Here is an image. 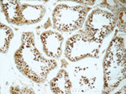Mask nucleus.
<instances>
[{
	"label": "nucleus",
	"mask_w": 126,
	"mask_h": 94,
	"mask_svg": "<svg viewBox=\"0 0 126 94\" xmlns=\"http://www.w3.org/2000/svg\"><path fill=\"white\" fill-rule=\"evenodd\" d=\"M116 18V24L124 33H125V7L122 6L114 14Z\"/></svg>",
	"instance_id": "11"
},
{
	"label": "nucleus",
	"mask_w": 126,
	"mask_h": 94,
	"mask_svg": "<svg viewBox=\"0 0 126 94\" xmlns=\"http://www.w3.org/2000/svg\"><path fill=\"white\" fill-rule=\"evenodd\" d=\"M15 61L18 70L37 83L44 82L48 73L57 66L55 61L46 60L40 54L31 32L23 34L21 46L15 53Z\"/></svg>",
	"instance_id": "1"
},
{
	"label": "nucleus",
	"mask_w": 126,
	"mask_h": 94,
	"mask_svg": "<svg viewBox=\"0 0 126 94\" xmlns=\"http://www.w3.org/2000/svg\"><path fill=\"white\" fill-rule=\"evenodd\" d=\"M88 9L85 6L60 4L53 12L54 29L63 32H72L82 28Z\"/></svg>",
	"instance_id": "3"
},
{
	"label": "nucleus",
	"mask_w": 126,
	"mask_h": 94,
	"mask_svg": "<svg viewBox=\"0 0 126 94\" xmlns=\"http://www.w3.org/2000/svg\"><path fill=\"white\" fill-rule=\"evenodd\" d=\"M50 87L53 93H71L72 82L69 78L68 73L64 69H61L56 77L50 81Z\"/></svg>",
	"instance_id": "8"
},
{
	"label": "nucleus",
	"mask_w": 126,
	"mask_h": 94,
	"mask_svg": "<svg viewBox=\"0 0 126 94\" xmlns=\"http://www.w3.org/2000/svg\"><path fill=\"white\" fill-rule=\"evenodd\" d=\"M46 14V9L42 5H30L24 3L20 9V22L22 24H32L40 22Z\"/></svg>",
	"instance_id": "7"
},
{
	"label": "nucleus",
	"mask_w": 126,
	"mask_h": 94,
	"mask_svg": "<svg viewBox=\"0 0 126 94\" xmlns=\"http://www.w3.org/2000/svg\"><path fill=\"white\" fill-rule=\"evenodd\" d=\"M116 18L112 13L101 9H97L89 14L85 23V34L94 41L103 40L114 30Z\"/></svg>",
	"instance_id": "4"
},
{
	"label": "nucleus",
	"mask_w": 126,
	"mask_h": 94,
	"mask_svg": "<svg viewBox=\"0 0 126 94\" xmlns=\"http://www.w3.org/2000/svg\"><path fill=\"white\" fill-rule=\"evenodd\" d=\"M40 40L43 45L44 51L48 56L59 58L62 56V44L64 40L62 34L49 30L42 33Z\"/></svg>",
	"instance_id": "6"
},
{
	"label": "nucleus",
	"mask_w": 126,
	"mask_h": 94,
	"mask_svg": "<svg viewBox=\"0 0 126 94\" xmlns=\"http://www.w3.org/2000/svg\"><path fill=\"white\" fill-rule=\"evenodd\" d=\"M78 3H82V4H88V5H93L95 3L94 1H77Z\"/></svg>",
	"instance_id": "12"
},
{
	"label": "nucleus",
	"mask_w": 126,
	"mask_h": 94,
	"mask_svg": "<svg viewBox=\"0 0 126 94\" xmlns=\"http://www.w3.org/2000/svg\"><path fill=\"white\" fill-rule=\"evenodd\" d=\"M22 4L19 1H2V12L4 14L8 22L16 25H21L20 9Z\"/></svg>",
	"instance_id": "9"
},
{
	"label": "nucleus",
	"mask_w": 126,
	"mask_h": 94,
	"mask_svg": "<svg viewBox=\"0 0 126 94\" xmlns=\"http://www.w3.org/2000/svg\"><path fill=\"white\" fill-rule=\"evenodd\" d=\"M102 43L88 39L85 33L75 34L66 42L65 56L71 61H78L86 57L97 58Z\"/></svg>",
	"instance_id": "5"
},
{
	"label": "nucleus",
	"mask_w": 126,
	"mask_h": 94,
	"mask_svg": "<svg viewBox=\"0 0 126 94\" xmlns=\"http://www.w3.org/2000/svg\"><path fill=\"white\" fill-rule=\"evenodd\" d=\"M1 49L0 51L2 54H6L9 49L10 41L14 37V32L9 27L3 24H1Z\"/></svg>",
	"instance_id": "10"
},
{
	"label": "nucleus",
	"mask_w": 126,
	"mask_h": 94,
	"mask_svg": "<svg viewBox=\"0 0 126 94\" xmlns=\"http://www.w3.org/2000/svg\"><path fill=\"white\" fill-rule=\"evenodd\" d=\"M103 93H109L125 79V49L124 39L112 40L103 60Z\"/></svg>",
	"instance_id": "2"
}]
</instances>
